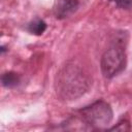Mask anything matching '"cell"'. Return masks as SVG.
<instances>
[{
	"label": "cell",
	"mask_w": 132,
	"mask_h": 132,
	"mask_svg": "<svg viewBox=\"0 0 132 132\" xmlns=\"http://www.w3.org/2000/svg\"><path fill=\"white\" fill-rule=\"evenodd\" d=\"M21 81V76L16 72L8 71L2 74L1 76V82L2 86L5 88H14L16 87Z\"/></svg>",
	"instance_id": "obj_5"
},
{
	"label": "cell",
	"mask_w": 132,
	"mask_h": 132,
	"mask_svg": "<svg viewBox=\"0 0 132 132\" xmlns=\"http://www.w3.org/2000/svg\"><path fill=\"white\" fill-rule=\"evenodd\" d=\"M77 116L85 122L89 129L99 130L105 129L110 124L113 112L111 106L107 102L98 100L79 109Z\"/></svg>",
	"instance_id": "obj_2"
},
{
	"label": "cell",
	"mask_w": 132,
	"mask_h": 132,
	"mask_svg": "<svg viewBox=\"0 0 132 132\" xmlns=\"http://www.w3.org/2000/svg\"><path fill=\"white\" fill-rule=\"evenodd\" d=\"M79 6L78 0H57L53 11L56 19L63 20L73 14Z\"/></svg>",
	"instance_id": "obj_4"
},
{
	"label": "cell",
	"mask_w": 132,
	"mask_h": 132,
	"mask_svg": "<svg viewBox=\"0 0 132 132\" xmlns=\"http://www.w3.org/2000/svg\"><path fill=\"white\" fill-rule=\"evenodd\" d=\"M126 63L127 56L125 50L120 45H112L101 57V72L105 78H112L125 69Z\"/></svg>",
	"instance_id": "obj_3"
},
{
	"label": "cell",
	"mask_w": 132,
	"mask_h": 132,
	"mask_svg": "<svg viewBox=\"0 0 132 132\" xmlns=\"http://www.w3.org/2000/svg\"><path fill=\"white\" fill-rule=\"evenodd\" d=\"M46 23L43 20L36 19L28 24V31L34 35H41L46 30Z\"/></svg>",
	"instance_id": "obj_6"
},
{
	"label": "cell",
	"mask_w": 132,
	"mask_h": 132,
	"mask_svg": "<svg viewBox=\"0 0 132 132\" xmlns=\"http://www.w3.org/2000/svg\"><path fill=\"white\" fill-rule=\"evenodd\" d=\"M54 86L60 99L71 101L79 98L90 89L91 78L84 67L74 61H69L57 72Z\"/></svg>",
	"instance_id": "obj_1"
},
{
	"label": "cell",
	"mask_w": 132,
	"mask_h": 132,
	"mask_svg": "<svg viewBox=\"0 0 132 132\" xmlns=\"http://www.w3.org/2000/svg\"><path fill=\"white\" fill-rule=\"evenodd\" d=\"M6 50H5V47H4V45H1V54H3L4 52H5Z\"/></svg>",
	"instance_id": "obj_9"
},
{
	"label": "cell",
	"mask_w": 132,
	"mask_h": 132,
	"mask_svg": "<svg viewBox=\"0 0 132 132\" xmlns=\"http://www.w3.org/2000/svg\"><path fill=\"white\" fill-rule=\"evenodd\" d=\"M110 2H113L116 6L123 9H129L132 7V0H109Z\"/></svg>",
	"instance_id": "obj_8"
},
{
	"label": "cell",
	"mask_w": 132,
	"mask_h": 132,
	"mask_svg": "<svg viewBox=\"0 0 132 132\" xmlns=\"http://www.w3.org/2000/svg\"><path fill=\"white\" fill-rule=\"evenodd\" d=\"M108 130L110 131H130L131 130V126H130V122L128 120H122L120 121L116 126L108 128Z\"/></svg>",
	"instance_id": "obj_7"
}]
</instances>
